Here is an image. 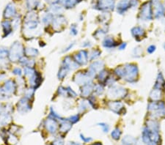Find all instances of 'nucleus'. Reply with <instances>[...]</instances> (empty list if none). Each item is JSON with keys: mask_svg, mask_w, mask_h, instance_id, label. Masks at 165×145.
<instances>
[{"mask_svg": "<svg viewBox=\"0 0 165 145\" xmlns=\"http://www.w3.org/2000/svg\"><path fill=\"white\" fill-rule=\"evenodd\" d=\"M99 7L102 9L113 7V1L112 0H100Z\"/></svg>", "mask_w": 165, "mask_h": 145, "instance_id": "412c9836", "label": "nucleus"}, {"mask_svg": "<svg viewBox=\"0 0 165 145\" xmlns=\"http://www.w3.org/2000/svg\"><path fill=\"white\" fill-rule=\"evenodd\" d=\"M58 94H60V95L63 96V97H66V96L68 95L67 89L63 87V86H60L58 89Z\"/></svg>", "mask_w": 165, "mask_h": 145, "instance_id": "c9c22d12", "label": "nucleus"}, {"mask_svg": "<svg viewBox=\"0 0 165 145\" xmlns=\"http://www.w3.org/2000/svg\"><path fill=\"white\" fill-rule=\"evenodd\" d=\"M106 32H107L106 31H103V29H100L99 31H96V34H95L94 35H96L97 37H101V36L104 35V34H106Z\"/></svg>", "mask_w": 165, "mask_h": 145, "instance_id": "a18cd8bd", "label": "nucleus"}, {"mask_svg": "<svg viewBox=\"0 0 165 145\" xmlns=\"http://www.w3.org/2000/svg\"><path fill=\"white\" fill-rule=\"evenodd\" d=\"M66 22V18L63 15H58L53 19V27L56 29L57 27L61 26Z\"/></svg>", "mask_w": 165, "mask_h": 145, "instance_id": "aec40b11", "label": "nucleus"}, {"mask_svg": "<svg viewBox=\"0 0 165 145\" xmlns=\"http://www.w3.org/2000/svg\"><path fill=\"white\" fill-rule=\"evenodd\" d=\"M142 52V48H141L139 46H137V47H136L135 48H134V55L135 56H139V55H141Z\"/></svg>", "mask_w": 165, "mask_h": 145, "instance_id": "79ce46f5", "label": "nucleus"}, {"mask_svg": "<svg viewBox=\"0 0 165 145\" xmlns=\"http://www.w3.org/2000/svg\"><path fill=\"white\" fill-rule=\"evenodd\" d=\"M104 66V63L102 61H96V62H93L91 64H90V68L91 70H93L94 72H100L101 70H103Z\"/></svg>", "mask_w": 165, "mask_h": 145, "instance_id": "dca6fc26", "label": "nucleus"}, {"mask_svg": "<svg viewBox=\"0 0 165 145\" xmlns=\"http://www.w3.org/2000/svg\"><path fill=\"white\" fill-rule=\"evenodd\" d=\"M42 81V76L38 72H35L33 75L29 77V83L32 88H38Z\"/></svg>", "mask_w": 165, "mask_h": 145, "instance_id": "6e6552de", "label": "nucleus"}, {"mask_svg": "<svg viewBox=\"0 0 165 145\" xmlns=\"http://www.w3.org/2000/svg\"><path fill=\"white\" fill-rule=\"evenodd\" d=\"M165 86V80L163 76L162 73L159 72L157 75L156 81H155V85H154V89H161L162 90Z\"/></svg>", "mask_w": 165, "mask_h": 145, "instance_id": "4468645a", "label": "nucleus"}, {"mask_svg": "<svg viewBox=\"0 0 165 145\" xmlns=\"http://www.w3.org/2000/svg\"><path fill=\"white\" fill-rule=\"evenodd\" d=\"M107 78V72L106 70H102L99 72L98 73V79L100 81H106Z\"/></svg>", "mask_w": 165, "mask_h": 145, "instance_id": "72a5a7b5", "label": "nucleus"}, {"mask_svg": "<svg viewBox=\"0 0 165 145\" xmlns=\"http://www.w3.org/2000/svg\"><path fill=\"white\" fill-rule=\"evenodd\" d=\"M164 48H165V44H164Z\"/></svg>", "mask_w": 165, "mask_h": 145, "instance_id": "6e6d98bb", "label": "nucleus"}, {"mask_svg": "<svg viewBox=\"0 0 165 145\" xmlns=\"http://www.w3.org/2000/svg\"><path fill=\"white\" fill-rule=\"evenodd\" d=\"M155 51V45H150V46H149L148 48H147V51L149 53H153V52H154Z\"/></svg>", "mask_w": 165, "mask_h": 145, "instance_id": "de8ad7c7", "label": "nucleus"}, {"mask_svg": "<svg viewBox=\"0 0 165 145\" xmlns=\"http://www.w3.org/2000/svg\"><path fill=\"white\" fill-rule=\"evenodd\" d=\"M69 70L70 69L68 68V67H66V66H64V65L62 66V67H60V70H59V72L57 74L59 79H63V78L67 75V74L68 73V72H69Z\"/></svg>", "mask_w": 165, "mask_h": 145, "instance_id": "4be33fe9", "label": "nucleus"}, {"mask_svg": "<svg viewBox=\"0 0 165 145\" xmlns=\"http://www.w3.org/2000/svg\"><path fill=\"white\" fill-rule=\"evenodd\" d=\"M77 3L78 0H67L64 6L66 9H71L74 7H75Z\"/></svg>", "mask_w": 165, "mask_h": 145, "instance_id": "7c9ffc66", "label": "nucleus"}, {"mask_svg": "<svg viewBox=\"0 0 165 145\" xmlns=\"http://www.w3.org/2000/svg\"><path fill=\"white\" fill-rule=\"evenodd\" d=\"M93 89H94V86L91 83L83 85L82 90H81V94H82V97H89L93 91Z\"/></svg>", "mask_w": 165, "mask_h": 145, "instance_id": "9b49d317", "label": "nucleus"}, {"mask_svg": "<svg viewBox=\"0 0 165 145\" xmlns=\"http://www.w3.org/2000/svg\"><path fill=\"white\" fill-rule=\"evenodd\" d=\"M90 80V77L88 75V73H83L82 72H79V73H77L74 78V81L76 83H78L80 85H85L87 83H91Z\"/></svg>", "mask_w": 165, "mask_h": 145, "instance_id": "423d86ee", "label": "nucleus"}, {"mask_svg": "<svg viewBox=\"0 0 165 145\" xmlns=\"http://www.w3.org/2000/svg\"><path fill=\"white\" fill-rule=\"evenodd\" d=\"M39 53V51L36 48H27L24 49V54H26L28 56H36Z\"/></svg>", "mask_w": 165, "mask_h": 145, "instance_id": "393cba45", "label": "nucleus"}, {"mask_svg": "<svg viewBox=\"0 0 165 145\" xmlns=\"http://www.w3.org/2000/svg\"><path fill=\"white\" fill-rule=\"evenodd\" d=\"M52 145H64V141L62 138H57L53 141Z\"/></svg>", "mask_w": 165, "mask_h": 145, "instance_id": "a19ab883", "label": "nucleus"}, {"mask_svg": "<svg viewBox=\"0 0 165 145\" xmlns=\"http://www.w3.org/2000/svg\"><path fill=\"white\" fill-rule=\"evenodd\" d=\"M101 51H99V50L96 49V50H93L91 52H90V55H89V56H90V60H94V59H97L100 56V55H101Z\"/></svg>", "mask_w": 165, "mask_h": 145, "instance_id": "c85d7f7f", "label": "nucleus"}, {"mask_svg": "<svg viewBox=\"0 0 165 145\" xmlns=\"http://www.w3.org/2000/svg\"><path fill=\"white\" fill-rule=\"evenodd\" d=\"M33 94H34V88H31V89H27L25 92V97H27V99H30L31 97H32Z\"/></svg>", "mask_w": 165, "mask_h": 145, "instance_id": "e433bc0d", "label": "nucleus"}, {"mask_svg": "<svg viewBox=\"0 0 165 145\" xmlns=\"http://www.w3.org/2000/svg\"><path fill=\"white\" fill-rule=\"evenodd\" d=\"M90 145H102V144H101L100 142H96V143H94V144H92Z\"/></svg>", "mask_w": 165, "mask_h": 145, "instance_id": "5fc2aeb1", "label": "nucleus"}, {"mask_svg": "<svg viewBox=\"0 0 165 145\" xmlns=\"http://www.w3.org/2000/svg\"><path fill=\"white\" fill-rule=\"evenodd\" d=\"M45 125L47 130H48L49 133H56L57 130L58 124L56 119H52V118L47 119L45 122Z\"/></svg>", "mask_w": 165, "mask_h": 145, "instance_id": "0eeeda50", "label": "nucleus"}, {"mask_svg": "<svg viewBox=\"0 0 165 145\" xmlns=\"http://www.w3.org/2000/svg\"><path fill=\"white\" fill-rule=\"evenodd\" d=\"M117 45V42L112 37H106L103 41V46L107 48H114Z\"/></svg>", "mask_w": 165, "mask_h": 145, "instance_id": "f3484780", "label": "nucleus"}, {"mask_svg": "<svg viewBox=\"0 0 165 145\" xmlns=\"http://www.w3.org/2000/svg\"><path fill=\"white\" fill-rule=\"evenodd\" d=\"M53 19L54 17L53 15H52V13H49L43 17V22L45 24H49L51 21H53Z\"/></svg>", "mask_w": 165, "mask_h": 145, "instance_id": "473e14b6", "label": "nucleus"}, {"mask_svg": "<svg viewBox=\"0 0 165 145\" xmlns=\"http://www.w3.org/2000/svg\"><path fill=\"white\" fill-rule=\"evenodd\" d=\"M48 145H50V144H48Z\"/></svg>", "mask_w": 165, "mask_h": 145, "instance_id": "4d7b16f0", "label": "nucleus"}, {"mask_svg": "<svg viewBox=\"0 0 165 145\" xmlns=\"http://www.w3.org/2000/svg\"><path fill=\"white\" fill-rule=\"evenodd\" d=\"M88 105L85 103V101H82L79 105V109L80 111H85V110L88 109Z\"/></svg>", "mask_w": 165, "mask_h": 145, "instance_id": "4c0bfd02", "label": "nucleus"}, {"mask_svg": "<svg viewBox=\"0 0 165 145\" xmlns=\"http://www.w3.org/2000/svg\"><path fill=\"white\" fill-rule=\"evenodd\" d=\"M74 42H72V43H70L69 45H68V46L66 47V48H65V50H64V51H63V52H66V51H69L70 49H71V48H73V46H74Z\"/></svg>", "mask_w": 165, "mask_h": 145, "instance_id": "09e8293b", "label": "nucleus"}, {"mask_svg": "<svg viewBox=\"0 0 165 145\" xmlns=\"http://www.w3.org/2000/svg\"><path fill=\"white\" fill-rule=\"evenodd\" d=\"M136 139L130 135H126L122 140V145H134L136 144Z\"/></svg>", "mask_w": 165, "mask_h": 145, "instance_id": "b1692460", "label": "nucleus"}, {"mask_svg": "<svg viewBox=\"0 0 165 145\" xmlns=\"http://www.w3.org/2000/svg\"><path fill=\"white\" fill-rule=\"evenodd\" d=\"M93 90H94L95 93L97 94V95H100V94H103V92H104V88L102 85L98 84V85H96V86H94V89H93Z\"/></svg>", "mask_w": 165, "mask_h": 145, "instance_id": "2f4dec72", "label": "nucleus"}, {"mask_svg": "<svg viewBox=\"0 0 165 145\" xmlns=\"http://www.w3.org/2000/svg\"><path fill=\"white\" fill-rule=\"evenodd\" d=\"M128 4L126 3V1H120L118 4H117V12H123L125 10L128 9Z\"/></svg>", "mask_w": 165, "mask_h": 145, "instance_id": "bb28decb", "label": "nucleus"}, {"mask_svg": "<svg viewBox=\"0 0 165 145\" xmlns=\"http://www.w3.org/2000/svg\"><path fill=\"white\" fill-rule=\"evenodd\" d=\"M74 61L77 63L78 64H86L89 59V55L88 51L85 50H81L76 53L74 56Z\"/></svg>", "mask_w": 165, "mask_h": 145, "instance_id": "20e7f679", "label": "nucleus"}, {"mask_svg": "<svg viewBox=\"0 0 165 145\" xmlns=\"http://www.w3.org/2000/svg\"><path fill=\"white\" fill-rule=\"evenodd\" d=\"M2 27L4 32L5 33L6 35H9L12 32V26H11L10 21H9L8 20H6L2 23Z\"/></svg>", "mask_w": 165, "mask_h": 145, "instance_id": "5701e85b", "label": "nucleus"}, {"mask_svg": "<svg viewBox=\"0 0 165 145\" xmlns=\"http://www.w3.org/2000/svg\"><path fill=\"white\" fill-rule=\"evenodd\" d=\"M66 1H67V0H59V3H60V4H66Z\"/></svg>", "mask_w": 165, "mask_h": 145, "instance_id": "864d4df0", "label": "nucleus"}, {"mask_svg": "<svg viewBox=\"0 0 165 145\" xmlns=\"http://www.w3.org/2000/svg\"><path fill=\"white\" fill-rule=\"evenodd\" d=\"M121 134H122L121 130H120V129L118 128V127H116V128L114 129V130L112 131V133H111L112 138H113V139L116 140V141L120 139V136H121Z\"/></svg>", "mask_w": 165, "mask_h": 145, "instance_id": "a878e982", "label": "nucleus"}, {"mask_svg": "<svg viewBox=\"0 0 165 145\" xmlns=\"http://www.w3.org/2000/svg\"><path fill=\"white\" fill-rule=\"evenodd\" d=\"M17 109L21 114H25L29 111L31 109V106L29 103V99L25 97H22L17 104Z\"/></svg>", "mask_w": 165, "mask_h": 145, "instance_id": "39448f33", "label": "nucleus"}, {"mask_svg": "<svg viewBox=\"0 0 165 145\" xmlns=\"http://www.w3.org/2000/svg\"><path fill=\"white\" fill-rule=\"evenodd\" d=\"M98 125H99L100 127H101V128H102L103 131H104V133H108V132H109V126L107 124L101 122V123H98Z\"/></svg>", "mask_w": 165, "mask_h": 145, "instance_id": "58836bf2", "label": "nucleus"}, {"mask_svg": "<svg viewBox=\"0 0 165 145\" xmlns=\"http://www.w3.org/2000/svg\"><path fill=\"white\" fill-rule=\"evenodd\" d=\"M4 87H5V91L7 93H14L16 89V84L12 80H8L7 82L5 83L4 85Z\"/></svg>", "mask_w": 165, "mask_h": 145, "instance_id": "a211bd4d", "label": "nucleus"}, {"mask_svg": "<svg viewBox=\"0 0 165 145\" xmlns=\"http://www.w3.org/2000/svg\"><path fill=\"white\" fill-rule=\"evenodd\" d=\"M124 77L128 82H134L136 81L138 75V67L134 64H127L123 67Z\"/></svg>", "mask_w": 165, "mask_h": 145, "instance_id": "f257e3e1", "label": "nucleus"}, {"mask_svg": "<svg viewBox=\"0 0 165 145\" xmlns=\"http://www.w3.org/2000/svg\"><path fill=\"white\" fill-rule=\"evenodd\" d=\"M80 137H81V139H82V141H83L84 142H85V143L90 142V141L93 140V138H90V137H85V135H82V134H80Z\"/></svg>", "mask_w": 165, "mask_h": 145, "instance_id": "c03bdc74", "label": "nucleus"}, {"mask_svg": "<svg viewBox=\"0 0 165 145\" xmlns=\"http://www.w3.org/2000/svg\"><path fill=\"white\" fill-rule=\"evenodd\" d=\"M91 45V44H90V41H87V42H84L83 44L82 45V46L83 47H89Z\"/></svg>", "mask_w": 165, "mask_h": 145, "instance_id": "8fccbe9b", "label": "nucleus"}, {"mask_svg": "<svg viewBox=\"0 0 165 145\" xmlns=\"http://www.w3.org/2000/svg\"><path fill=\"white\" fill-rule=\"evenodd\" d=\"M153 116L157 118H161L165 116V103L164 102H159V105H158V109L156 111H153Z\"/></svg>", "mask_w": 165, "mask_h": 145, "instance_id": "f8f14e48", "label": "nucleus"}, {"mask_svg": "<svg viewBox=\"0 0 165 145\" xmlns=\"http://www.w3.org/2000/svg\"><path fill=\"white\" fill-rule=\"evenodd\" d=\"M27 4L29 9H35L39 4V0H27Z\"/></svg>", "mask_w": 165, "mask_h": 145, "instance_id": "c756f323", "label": "nucleus"}, {"mask_svg": "<svg viewBox=\"0 0 165 145\" xmlns=\"http://www.w3.org/2000/svg\"><path fill=\"white\" fill-rule=\"evenodd\" d=\"M66 89H67V91H68V95L71 96V97H77V93H76V92H74V91L73 90V89H71V88L70 87V86H68V87L66 88Z\"/></svg>", "mask_w": 165, "mask_h": 145, "instance_id": "ea45409f", "label": "nucleus"}, {"mask_svg": "<svg viewBox=\"0 0 165 145\" xmlns=\"http://www.w3.org/2000/svg\"><path fill=\"white\" fill-rule=\"evenodd\" d=\"M108 106L114 112L120 114L124 110L123 104L120 101H112L108 103Z\"/></svg>", "mask_w": 165, "mask_h": 145, "instance_id": "1a4fd4ad", "label": "nucleus"}, {"mask_svg": "<svg viewBox=\"0 0 165 145\" xmlns=\"http://www.w3.org/2000/svg\"><path fill=\"white\" fill-rule=\"evenodd\" d=\"M71 34L72 35H77L78 34V29L76 25H72L71 26Z\"/></svg>", "mask_w": 165, "mask_h": 145, "instance_id": "37998d69", "label": "nucleus"}, {"mask_svg": "<svg viewBox=\"0 0 165 145\" xmlns=\"http://www.w3.org/2000/svg\"><path fill=\"white\" fill-rule=\"evenodd\" d=\"M79 118H80L79 114L72 115V116L68 118V120H69L71 123H76V122H77L79 120Z\"/></svg>", "mask_w": 165, "mask_h": 145, "instance_id": "f704fd0d", "label": "nucleus"}, {"mask_svg": "<svg viewBox=\"0 0 165 145\" xmlns=\"http://www.w3.org/2000/svg\"><path fill=\"white\" fill-rule=\"evenodd\" d=\"M163 92L161 89H154L150 93V98L153 101H159L162 98Z\"/></svg>", "mask_w": 165, "mask_h": 145, "instance_id": "2eb2a0df", "label": "nucleus"}, {"mask_svg": "<svg viewBox=\"0 0 165 145\" xmlns=\"http://www.w3.org/2000/svg\"><path fill=\"white\" fill-rule=\"evenodd\" d=\"M131 34L135 38H142L145 35V31L142 28L137 26V27H134L131 29Z\"/></svg>", "mask_w": 165, "mask_h": 145, "instance_id": "6ab92c4d", "label": "nucleus"}, {"mask_svg": "<svg viewBox=\"0 0 165 145\" xmlns=\"http://www.w3.org/2000/svg\"><path fill=\"white\" fill-rule=\"evenodd\" d=\"M69 145H81V144L78 142H74V141H71V142H69Z\"/></svg>", "mask_w": 165, "mask_h": 145, "instance_id": "603ef678", "label": "nucleus"}, {"mask_svg": "<svg viewBox=\"0 0 165 145\" xmlns=\"http://www.w3.org/2000/svg\"><path fill=\"white\" fill-rule=\"evenodd\" d=\"M126 45H127V44L126 43V42H123V43H122L121 45L119 46V48H120V50H123V49H125V48H126Z\"/></svg>", "mask_w": 165, "mask_h": 145, "instance_id": "3c124183", "label": "nucleus"}, {"mask_svg": "<svg viewBox=\"0 0 165 145\" xmlns=\"http://www.w3.org/2000/svg\"><path fill=\"white\" fill-rule=\"evenodd\" d=\"M107 94L109 98L120 99L123 98V97H124L126 95L127 91L125 88L122 87V86H113L111 88H109Z\"/></svg>", "mask_w": 165, "mask_h": 145, "instance_id": "7ed1b4c3", "label": "nucleus"}, {"mask_svg": "<svg viewBox=\"0 0 165 145\" xmlns=\"http://www.w3.org/2000/svg\"><path fill=\"white\" fill-rule=\"evenodd\" d=\"M16 14V9H15V5L13 3H9L4 10V16L5 18H10L14 17Z\"/></svg>", "mask_w": 165, "mask_h": 145, "instance_id": "9d476101", "label": "nucleus"}, {"mask_svg": "<svg viewBox=\"0 0 165 145\" xmlns=\"http://www.w3.org/2000/svg\"><path fill=\"white\" fill-rule=\"evenodd\" d=\"M13 73L15 74V75H21L22 71L20 68H18V67H15V68H14L13 70Z\"/></svg>", "mask_w": 165, "mask_h": 145, "instance_id": "49530a36", "label": "nucleus"}, {"mask_svg": "<svg viewBox=\"0 0 165 145\" xmlns=\"http://www.w3.org/2000/svg\"><path fill=\"white\" fill-rule=\"evenodd\" d=\"M24 54V48L19 42H15L13 44L10 51V59L12 62L19 61Z\"/></svg>", "mask_w": 165, "mask_h": 145, "instance_id": "f03ea898", "label": "nucleus"}, {"mask_svg": "<svg viewBox=\"0 0 165 145\" xmlns=\"http://www.w3.org/2000/svg\"><path fill=\"white\" fill-rule=\"evenodd\" d=\"M50 10L52 14H59L60 15V10H62V7L59 6L57 4H52L50 7Z\"/></svg>", "mask_w": 165, "mask_h": 145, "instance_id": "cd10ccee", "label": "nucleus"}, {"mask_svg": "<svg viewBox=\"0 0 165 145\" xmlns=\"http://www.w3.org/2000/svg\"><path fill=\"white\" fill-rule=\"evenodd\" d=\"M71 127H72V123L69 120H68V119H63L59 126L60 132H63V133H66V132L69 131Z\"/></svg>", "mask_w": 165, "mask_h": 145, "instance_id": "ddd939ff", "label": "nucleus"}]
</instances>
